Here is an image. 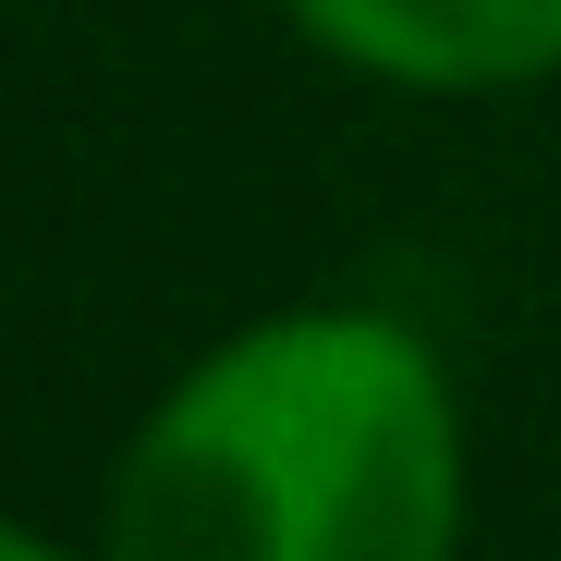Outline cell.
I'll return each instance as SVG.
<instances>
[{"instance_id":"obj_2","label":"cell","mask_w":561,"mask_h":561,"mask_svg":"<svg viewBox=\"0 0 561 561\" xmlns=\"http://www.w3.org/2000/svg\"><path fill=\"white\" fill-rule=\"evenodd\" d=\"M294 25L403 85H525L561 61V0H294Z\"/></svg>"},{"instance_id":"obj_1","label":"cell","mask_w":561,"mask_h":561,"mask_svg":"<svg viewBox=\"0 0 561 561\" xmlns=\"http://www.w3.org/2000/svg\"><path fill=\"white\" fill-rule=\"evenodd\" d=\"M463 427L403 318H268L183 379L111 477L99 561H451Z\"/></svg>"},{"instance_id":"obj_3","label":"cell","mask_w":561,"mask_h":561,"mask_svg":"<svg viewBox=\"0 0 561 561\" xmlns=\"http://www.w3.org/2000/svg\"><path fill=\"white\" fill-rule=\"evenodd\" d=\"M0 561H61L49 537H25V525H0Z\"/></svg>"}]
</instances>
